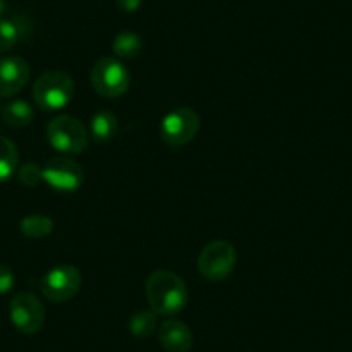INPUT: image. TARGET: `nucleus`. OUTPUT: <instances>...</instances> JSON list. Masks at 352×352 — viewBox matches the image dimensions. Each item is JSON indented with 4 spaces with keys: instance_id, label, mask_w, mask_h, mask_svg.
I'll list each match as a JSON object with an SVG mask.
<instances>
[{
    "instance_id": "obj_7",
    "label": "nucleus",
    "mask_w": 352,
    "mask_h": 352,
    "mask_svg": "<svg viewBox=\"0 0 352 352\" xmlns=\"http://www.w3.org/2000/svg\"><path fill=\"white\" fill-rule=\"evenodd\" d=\"M80 287L81 273L71 264H59L49 270L40 283L42 294L52 302H66L73 299L80 292Z\"/></svg>"
},
{
    "instance_id": "obj_22",
    "label": "nucleus",
    "mask_w": 352,
    "mask_h": 352,
    "mask_svg": "<svg viewBox=\"0 0 352 352\" xmlns=\"http://www.w3.org/2000/svg\"><path fill=\"white\" fill-rule=\"evenodd\" d=\"M4 12V0H0V14Z\"/></svg>"
},
{
    "instance_id": "obj_3",
    "label": "nucleus",
    "mask_w": 352,
    "mask_h": 352,
    "mask_svg": "<svg viewBox=\"0 0 352 352\" xmlns=\"http://www.w3.org/2000/svg\"><path fill=\"white\" fill-rule=\"evenodd\" d=\"M90 133L80 120L69 114L57 116L47 124V140L64 155H76L87 148Z\"/></svg>"
},
{
    "instance_id": "obj_8",
    "label": "nucleus",
    "mask_w": 352,
    "mask_h": 352,
    "mask_svg": "<svg viewBox=\"0 0 352 352\" xmlns=\"http://www.w3.org/2000/svg\"><path fill=\"white\" fill-rule=\"evenodd\" d=\"M9 316L16 330L25 335H33L42 330L45 321V307L36 296L21 292L12 297L9 304Z\"/></svg>"
},
{
    "instance_id": "obj_17",
    "label": "nucleus",
    "mask_w": 352,
    "mask_h": 352,
    "mask_svg": "<svg viewBox=\"0 0 352 352\" xmlns=\"http://www.w3.org/2000/svg\"><path fill=\"white\" fill-rule=\"evenodd\" d=\"M142 49H144V42H142L138 33L121 32L114 36L113 50L121 59H135V57L140 56Z\"/></svg>"
},
{
    "instance_id": "obj_9",
    "label": "nucleus",
    "mask_w": 352,
    "mask_h": 352,
    "mask_svg": "<svg viewBox=\"0 0 352 352\" xmlns=\"http://www.w3.org/2000/svg\"><path fill=\"white\" fill-rule=\"evenodd\" d=\"M42 171L43 182L60 194H73L83 184V168L67 155L50 159Z\"/></svg>"
},
{
    "instance_id": "obj_19",
    "label": "nucleus",
    "mask_w": 352,
    "mask_h": 352,
    "mask_svg": "<svg viewBox=\"0 0 352 352\" xmlns=\"http://www.w3.org/2000/svg\"><path fill=\"white\" fill-rule=\"evenodd\" d=\"M18 178L25 187H36L43 180V171L36 162L30 161L19 168Z\"/></svg>"
},
{
    "instance_id": "obj_21",
    "label": "nucleus",
    "mask_w": 352,
    "mask_h": 352,
    "mask_svg": "<svg viewBox=\"0 0 352 352\" xmlns=\"http://www.w3.org/2000/svg\"><path fill=\"white\" fill-rule=\"evenodd\" d=\"M142 4H144V0H116L118 9H120V11H123V12L138 11Z\"/></svg>"
},
{
    "instance_id": "obj_2",
    "label": "nucleus",
    "mask_w": 352,
    "mask_h": 352,
    "mask_svg": "<svg viewBox=\"0 0 352 352\" xmlns=\"http://www.w3.org/2000/svg\"><path fill=\"white\" fill-rule=\"evenodd\" d=\"M74 97V81L63 71H47L33 85V99L43 111H59Z\"/></svg>"
},
{
    "instance_id": "obj_5",
    "label": "nucleus",
    "mask_w": 352,
    "mask_h": 352,
    "mask_svg": "<svg viewBox=\"0 0 352 352\" xmlns=\"http://www.w3.org/2000/svg\"><path fill=\"white\" fill-rule=\"evenodd\" d=\"M201 118L190 107H176L161 121V138L169 147H184L197 137Z\"/></svg>"
},
{
    "instance_id": "obj_10",
    "label": "nucleus",
    "mask_w": 352,
    "mask_h": 352,
    "mask_svg": "<svg viewBox=\"0 0 352 352\" xmlns=\"http://www.w3.org/2000/svg\"><path fill=\"white\" fill-rule=\"evenodd\" d=\"M30 66L23 57H0V97H12L28 83Z\"/></svg>"
},
{
    "instance_id": "obj_13",
    "label": "nucleus",
    "mask_w": 352,
    "mask_h": 352,
    "mask_svg": "<svg viewBox=\"0 0 352 352\" xmlns=\"http://www.w3.org/2000/svg\"><path fill=\"white\" fill-rule=\"evenodd\" d=\"M35 118V109L26 100H14L2 109V120L11 128H25Z\"/></svg>"
},
{
    "instance_id": "obj_16",
    "label": "nucleus",
    "mask_w": 352,
    "mask_h": 352,
    "mask_svg": "<svg viewBox=\"0 0 352 352\" xmlns=\"http://www.w3.org/2000/svg\"><path fill=\"white\" fill-rule=\"evenodd\" d=\"M19 152L14 142L6 137H0V184H4L18 171Z\"/></svg>"
},
{
    "instance_id": "obj_20",
    "label": "nucleus",
    "mask_w": 352,
    "mask_h": 352,
    "mask_svg": "<svg viewBox=\"0 0 352 352\" xmlns=\"http://www.w3.org/2000/svg\"><path fill=\"white\" fill-rule=\"evenodd\" d=\"M14 289V273L9 266L0 263V294H8Z\"/></svg>"
},
{
    "instance_id": "obj_15",
    "label": "nucleus",
    "mask_w": 352,
    "mask_h": 352,
    "mask_svg": "<svg viewBox=\"0 0 352 352\" xmlns=\"http://www.w3.org/2000/svg\"><path fill=\"white\" fill-rule=\"evenodd\" d=\"M19 230L26 239H45L52 233L54 221L45 214H28L19 223Z\"/></svg>"
},
{
    "instance_id": "obj_6",
    "label": "nucleus",
    "mask_w": 352,
    "mask_h": 352,
    "mask_svg": "<svg viewBox=\"0 0 352 352\" xmlns=\"http://www.w3.org/2000/svg\"><path fill=\"white\" fill-rule=\"evenodd\" d=\"M236 264V250L235 247L225 240H214L208 243L201 250V256L197 261L199 273L206 280L211 282H219L226 276L232 275L233 268Z\"/></svg>"
},
{
    "instance_id": "obj_1",
    "label": "nucleus",
    "mask_w": 352,
    "mask_h": 352,
    "mask_svg": "<svg viewBox=\"0 0 352 352\" xmlns=\"http://www.w3.org/2000/svg\"><path fill=\"white\" fill-rule=\"evenodd\" d=\"M148 304L155 314L175 316L188 302V290L184 280L168 270H157L147 278L145 285Z\"/></svg>"
},
{
    "instance_id": "obj_4",
    "label": "nucleus",
    "mask_w": 352,
    "mask_h": 352,
    "mask_svg": "<svg viewBox=\"0 0 352 352\" xmlns=\"http://www.w3.org/2000/svg\"><path fill=\"white\" fill-rule=\"evenodd\" d=\"M90 81L99 96L118 99L130 88V73L116 57H100L90 71Z\"/></svg>"
},
{
    "instance_id": "obj_14",
    "label": "nucleus",
    "mask_w": 352,
    "mask_h": 352,
    "mask_svg": "<svg viewBox=\"0 0 352 352\" xmlns=\"http://www.w3.org/2000/svg\"><path fill=\"white\" fill-rule=\"evenodd\" d=\"M23 19H0V52H8L28 35Z\"/></svg>"
},
{
    "instance_id": "obj_11",
    "label": "nucleus",
    "mask_w": 352,
    "mask_h": 352,
    "mask_svg": "<svg viewBox=\"0 0 352 352\" xmlns=\"http://www.w3.org/2000/svg\"><path fill=\"white\" fill-rule=\"evenodd\" d=\"M159 344L168 352H188L192 349V331L184 321L168 320L159 327Z\"/></svg>"
},
{
    "instance_id": "obj_18",
    "label": "nucleus",
    "mask_w": 352,
    "mask_h": 352,
    "mask_svg": "<svg viewBox=\"0 0 352 352\" xmlns=\"http://www.w3.org/2000/svg\"><path fill=\"white\" fill-rule=\"evenodd\" d=\"M128 327H130L131 335H135V337H151L155 331V328H157V314L152 309L137 311V313L131 314Z\"/></svg>"
},
{
    "instance_id": "obj_12",
    "label": "nucleus",
    "mask_w": 352,
    "mask_h": 352,
    "mask_svg": "<svg viewBox=\"0 0 352 352\" xmlns=\"http://www.w3.org/2000/svg\"><path fill=\"white\" fill-rule=\"evenodd\" d=\"M118 128H120V121L116 114L111 111H99L90 120V137L97 144H107L116 137Z\"/></svg>"
}]
</instances>
